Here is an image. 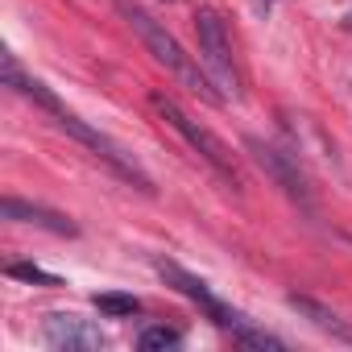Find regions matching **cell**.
I'll return each instance as SVG.
<instances>
[{"label": "cell", "instance_id": "ba28073f", "mask_svg": "<svg viewBox=\"0 0 352 352\" xmlns=\"http://www.w3.org/2000/svg\"><path fill=\"white\" fill-rule=\"evenodd\" d=\"M5 220H13V224H30V228L54 232V236H75V232H79L63 212H50V208L30 204V199H17V195H9V199H5Z\"/></svg>", "mask_w": 352, "mask_h": 352}, {"label": "cell", "instance_id": "8fae6325", "mask_svg": "<svg viewBox=\"0 0 352 352\" xmlns=\"http://www.w3.org/2000/svg\"><path fill=\"white\" fill-rule=\"evenodd\" d=\"M137 344L141 348H179L183 344V331L179 327H145L137 336Z\"/></svg>", "mask_w": 352, "mask_h": 352}, {"label": "cell", "instance_id": "5b68a950", "mask_svg": "<svg viewBox=\"0 0 352 352\" xmlns=\"http://www.w3.org/2000/svg\"><path fill=\"white\" fill-rule=\"evenodd\" d=\"M195 42H199V63L208 67V75H212V83L220 87V96L241 100V96H245V75H241L236 50H232L228 21H224L216 9H199V13H195Z\"/></svg>", "mask_w": 352, "mask_h": 352}, {"label": "cell", "instance_id": "30bf717a", "mask_svg": "<svg viewBox=\"0 0 352 352\" xmlns=\"http://www.w3.org/2000/svg\"><path fill=\"white\" fill-rule=\"evenodd\" d=\"M96 307H100L104 315H116V319H124V315H137V311H141V302H137L133 294H96Z\"/></svg>", "mask_w": 352, "mask_h": 352}, {"label": "cell", "instance_id": "52a82bcc", "mask_svg": "<svg viewBox=\"0 0 352 352\" xmlns=\"http://www.w3.org/2000/svg\"><path fill=\"white\" fill-rule=\"evenodd\" d=\"M42 340L50 348H67V352H91V348H104L108 344V336L91 319H79V315H46Z\"/></svg>", "mask_w": 352, "mask_h": 352}, {"label": "cell", "instance_id": "3957f363", "mask_svg": "<svg viewBox=\"0 0 352 352\" xmlns=\"http://www.w3.org/2000/svg\"><path fill=\"white\" fill-rule=\"evenodd\" d=\"M157 274H162V282L166 286H174L179 294H187L216 327H224L236 344H245V348H274V352H282L286 348V340H278L274 331H265V327H257L249 315H241L236 307H228L224 298H216L212 294V286L204 282V278H195V274H187L183 265H174V261H157Z\"/></svg>", "mask_w": 352, "mask_h": 352}, {"label": "cell", "instance_id": "7a4b0ae2", "mask_svg": "<svg viewBox=\"0 0 352 352\" xmlns=\"http://www.w3.org/2000/svg\"><path fill=\"white\" fill-rule=\"evenodd\" d=\"M116 13H120V17L129 21V30L141 38V46L153 54V63L166 67L174 79H179V87H187L191 96H199V100H208V104H224V96H220V87L212 83L208 67H199V58L187 54L183 42L174 38L153 13H145L141 5H133V0H116Z\"/></svg>", "mask_w": 352, "mask_h": 352}, {"label": "cell", "instance_id": "7c38bea8", "mask_svg": "<svg viewBox=\"0 0 352 352\" xmlns=\"http://www.w3.org/2000/svg\"><path fill=\"white\" fill-rule=\"evenodd\" d=\"M5 274H9V278H17V282H38V286H63V278H54V274H46V270H38V265H21V261L5 265Z\"/></svg>", "mask_w": 352, "mask_h": 352}, {"label": "cell", "instance_id": "6da1fadb", "mask_svg": "<svg viewBox=\"0 0 352 352\" xmlns=\"http://www.w3.org/2000/svg\"><path fill=\"white\" fill-rule=\"evenodd\" d=\"M5 87H13L17 96H25V100H34L42 112H50L54 116V124L63 129V133H71L79 145H87L112 174H116V179H124V183H133L141 195H153V183H149V174L137 166V157L124 149V145H116L108 133H100L96 124H87V120H79L75 112H67L58 100H54V91L42 83V79H34V75H25L21 71V63L13 58V54H5Z\"/></svg>", "mask_w": 352, "mask_h": 352}, {"label": "cell", "instance_id": "8992f818", "mask_svg": "<svg viewBox=\"0 0 352 352\" xmlns=\"http://www.w3.org/2000/svg\"><path fill=\"white\" fill-rule=\"evenodd\" d=\"M245 149L253 153V162L270 174V179H274V183L294 199V204L311 208V187H307V179H302V170H298L294 153H286V149H278V145H270V141H261V137H249V141H245Z\"/></svg>", "mask_w": 352, "mask_h": 352}, {"label": "cell", "instance_id": "9c48e42d", "mask_svg": "<svg viewBox=\"0 0 352 352\" xmlns=\"http://www.w3.org/2000/svg\"><path fill=\"white\" fill-rule=\"evenodd\" d=\"M311 327H319L323 336H331L336 344H352V319H344L340 311H331L327 302H319V298H311V294H290L286 298Z\"/></svg>", "mask_w": 352, "mask_h": 352}, {"label": "cell", "instance_id": "277c9868", "mask_svg": "<svg viewBox=\"0 0 352 352\" xmlns=\"http://www.w3.org/2000/svg\"><path fill=\"white\" fill-rule=\"evenodd\" d=\"M149 108L162 116V124H170L174 133H179V137L195 149V157H204V166L216 174L220 183H228L232 191H241V170H236V162H232V149H228L212 129H204L179 100H174V96H162V91H149Z\"/></svg>", "mask_w": 352, "mask_h": 352}]
</instances>
